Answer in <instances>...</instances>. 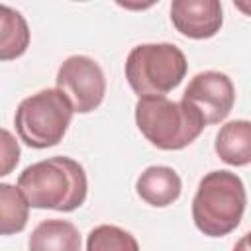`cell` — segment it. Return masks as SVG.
<instances>
[{
  "label": "cell",
  "instance_id": "ba28073f",
  "mask_svg": "<svg viewBox=\"0 0 251 251\" xmlns=\"http://www.w3.org/2000/svg\"><path fill=\"white\" fill-rule=\"evenodd\" d=\"M171 22L184 37L210 39L222 27V4L218 0H175Z\"/></svg>",
  "mask_w": 251,
  "mask_h": 251
},
{
  "label": "cell",
  "instance_id": "8fae6325",
  "mask_svg": "<svg viewBox=\"0 0 251 251\" xmlns=\"http://www.w3.org/2000/svg\"><path fill=\"white\" fill-rule=\"evenodd\" d=\"M29 251H80V233L67 220L39 222L27 241Z\"/></svg>",
  "mask_w": 251,
  "mask_h": 251
},
{
  "label": "cell",
  "instance_id": "6da1fadb",
  "mask_svg": "<svg viewBox=\"0 0 251 251\" xmlns=\"http://www.w3.org/2000/svg\"><path fill=\"white\" fill-rule=\"evenodd\" d=\"M18 188L31 208L73 212L86 200V173L71 157L57 155L25 167L18 176Z\"/></svg>",
  "mask_w": 251,
  "mask_h": 251
},
{
  "label": "cell",
  "instance_id": "8992f818",
  "mask_svg": "<svg viewBox=\"0 0 251 251\" xmlns=\"http://www.w3.org/2000/svg\"><path fill=\"white\" fill-rule=\"evenodd\" d=\"M57 88L67 96L75 112L88 114L104 100L106 76L92 57L73 55L65 59L57 71Z\"/></svg>",
  "mask_w": 251,
  "mask_h": 251
},
{
  "label": "cell",
  "instance_id": "9c48e42d",
  "mask_svg": "<svg viewBox=\"0 0 251 251\" xmlns=\"http://www.w3.org/2000/svg\"><path fill=\"white\" fill-rule=\"evenodd\" d=\"M135 190H137L139 198L143 202H147L149 206L165 208L178 200L182 182L175 169L163 167V165H153V167H147L137 176Z\"/></svg>",
  "mask_w": 251,
  "mask_h": 251
},
{
  "label": "cell",
  "instance_id": "7c38bea8",
  "mask_svg": "<svg viewBox=\"0 0 251 251\" xmlns=\"http://www.w3.org/2000/svg\"><path fill=\"white\" fill-rule=\"evenodd\" d=\"M29 45V29L24 16L10 6H0V59L10 61L25 53Z\"/></svg>",
  "mask_w": 251,
  "mask_h": 251
},
{
  "label": "cell",
  "instance_id": "30bf717a",
  "mask_svg": "<svg viewBox=\"0 0 251 251\" xmlns=\"http://www.w3.org/2000/svg\"><path fill=\"white\" fill-rule=\"evenodd\" d=\"M214 149L218 157L231 167L249 165L251 163V122L233 120L222 126L216 135Z\"/></svg>",
  "mask_w": 251,
  "mask_h": 251
},
{
  "label": "cell",
  "instance_id": "7a4b0ae2",
  "mask_svg": "<svg viewBox=\"0 0 251 251\" xmlns=\"http://www.w3.org/2000/svg\"><path fill=\"white\" fill-rule=\"evenodd\" d=\"M245 204L243 180L231 171H212L202 176L192 198L194 226L208 237L227 235L239 226Z\"/></svg>",
  "mask_w": 251,
  "mask_h": 251
},
{
  "label": "cell",
  "instance_id": "277c9868",
  "mask_svg": "<svg viewBox=\"0 0 251 251\" xmlns=\"http://www.w3.org/2000/svg\"><path fill=\"white\" fill-rule=\"evenodd\" d=\"M184 53L173 43L135 45L126 59V78L139 96H165L186 76Z\"/></svg>",
  "mask_w": 251,
  "mask_h": 251
},
{
  "label": "cell",
  "instance_id": "2e32d148",
  "mask_svg": "<svg viewBox=\"0 0 251 251\" xmlns=\"http://www.w3.org/2000/svg\"><path fill=\"white\" fill-rule=\"evenodd\" d=\"M231 251H251V231H247L235 245Z\"/></svg>",
  "mask_w": 251,
  "mask_h": 251
},
{
  "label": "cell",
  "instance_id": "5b68a950",
  "mask_svg": "<svg viewBox=\"0 0 251 251\" xmlns=\"http://www.w3.org/2000/svg\"><path fill=\"white\" fill-rule=\"evenodd\" d=\"M73 112L71 102L59 88H43L20 102L14 126L25 145L47 149L63 141Z\"/></svg>",
  "mask_w": 251,
  "mask_h": 251
},
{
  "label": "cell",
  "instance_id": "5bb4252c",
  "mask_svg": "<svg viewBox=\"0 0 251 251\" xmlns=\"http://www.w3.org/2000/svg\"><path fill=\"white\" fill-rule=\"evenodd\" d=\"M86 251H139V243L129 231L102 224L90 229L86 237Z\"/></svg>",
  "mask_w": 251,
  "mask_h": 251
},
{
  "label": "cell",
  "instance_id": "e0dca14e",
  "mask_svg": "<svg viewBox=\"0 0 251 251\" xmlns=\"http://www.w3.org/2000/svg\"><path fill=\"white\" fill-rule=\"evenodd\" d=\"M235 8L241 10V12H245L247 16H251V0L249 2H235Z\"/></svg>",
  "mask_w": 251,
  "mask_h": 251
},
{
  "label": "cell",
  "instance_id": "4fadbf2b",
  "mask_svg": "<svg viewBox=\"0 0 251 251\" xmlns=\"http://www.w3.org/2000/svg\"><path fill=\"white\" fill-rule=\"evenodd\" d=\"M29 202L18 186L8 182L0 184V233L12 235L25 227Z\"/></svg>",
  "mask_w": 251,
  "mask_h": 251
},
{
  "label": "cell",
  "instance_id": "52a82bcc",
  "mask_svg": "<svg viewBox=\"0 0 251 251\" xmlns=\"http://www.w3.org/2000/svg\"><path fill=\"white\" fill-rule=\"evenodd\" d=\"M182 100L192 104L202 114L206 126H212L229 116L235 102V88L226 73L204 71L188 82Z\"/></svg>",
  "mask_w": 251,
  "mask_h": 251
},
{
  "label": "cell",
  "instance_id": "3957f363",
  "mask_svg": "<svg viewBox=\"0 0 251 251\" xmlns=\"http://www.w3.org/2000/svg\"><path fill=\"white\" fill-rule=\"evenodd\" d=\"M135 124L143 137L163 151L188 147L204 129L202 114L188 102L167 96H145L135 104Z\"/></svg>",
  "mask_w": 251,
  "mask_h": 251
},
{
  "label": "cell",
  "instance_id": "9a60e30c",
  "mask_svg": "<svg viewBox=\"0 0 251 251\" xmlns=\"http://www.w3.org/2000/svg\"><path fill=\"white\" fill-rule=\"evenodd\" d=\"M2 155H4V167L0 175H8L20 161V147L18 143L12 139V133L8 129H2Z\"/></svg>",
  "mask_w": 251,
  "mask_h": 251
}]
</instances>
